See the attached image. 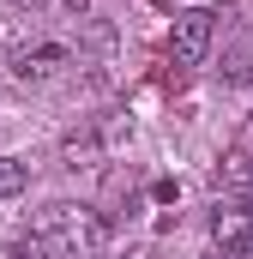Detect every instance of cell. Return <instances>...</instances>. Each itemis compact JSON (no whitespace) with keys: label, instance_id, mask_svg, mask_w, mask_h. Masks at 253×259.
Masks as SVG:
<instances>
[{"label":"cell","instance_id":"obj_6","mask_svg":"<svg viewBox=\"0 0 253 259\" xmlns=\"http://www.w3.org/2000/svg\"><path fill=\"white\" fill-rule=\"evenodd\" d=\"M24 187H30V163L24 157H0V199L24 193Z\"/></svg>","mask_w":253,"mask_h":259},{"label":"cell","instance_id":"obj_4","mask_svg":"<svg viewBox=\"0 0 253 259\" xmlns=\"http://www.w3.org/2000/svg\"><path fill=\"white\" fill-rule=\"evenodd\" d=\"M72 55H66V42H36V49H18L12 55V78L18 84H49V78H61Z\"/></svg>","mask_w":253,"mask_h":259},{"label":"cell","instance_id":"obj_1","mask_svg":"<svg viewBox=\"0 0 253 259\" xmlns=\"http://www.w3.org/2000/svg\"><path fill=\"white\" fill-rule=\"evenodd\" d=\"M36 247L49 259H97L109 247V223L91 211V205H49L36 217Z\"/></svg>","mask_w":253,"mask_h":259},{"label":"cell","instance_id":"obj_2","mask_svg":"<svg viewBox=\"0 0 253 259\" xmlns=\"http://www.w3.org/2000/svg\"><path fill=\"white\" fill-rule=\"evenodd\" d=\"M211 241H217L223 253L247 259V247H253V199H217V211H211Z\"/></svg>","mask_w":253,"mask_h":259},{"label":"cell","instance_id":"obj_5","mask_svg":"<svg viewBox=\"0 0 253 259\" xmlns=\"http://www.w3.org/2000/svg\"><path fill=\"white\" fill-rule=\"evenodd\" d=\"M211 187H217V199H253V157L247 151H229V157L217 163Z\"/></svg>","mask_w":253,"mask_h":259},{"label":"cell","instance_id":"obj_9","mask_svg":"<svg viewBox=\"0 0 253 259\" xmlns=\"http://www.w3.org/2000/svg\"><path fill=\"white\" fill-rule=\"evenodd\" d=\"M12 6H18V12H24V6H43V0H12Z\"/></svg>","mask_w":253,"mask_h":259},{"label":"cell","instance_id":"obj_3","mask_svg":"<svg viewBox=\"0 0 253 259\" xmlns=\"http://www.w3.org/2000/svg\"><path fill=\"white\" fill-rule=\"evenodd\" d=\"M211 36H217V24H211V12H181L175 18V30H169V61L175 66H199L211 55Z\"/></svg>","mask_w":253,"mask_h":259},{"label":"cell","instance_id":"obj_7","mask_svg":"<svg viewBox=\"0 0 253 259\" xmlns=\"http://www.w3.org/2000/svg\"><path fill=\"white\" fill-rule=\"evenodd\" d=\"M61 151H66V163H72V169H78V163H91V157H97V133H72Z\"/></svg>","mask_w":253,"mask_h":259},{"label":"cell","instance_id":"obj_10","mask_svg":"<svg viewBox=\"0 0 253 259\" xmlns=\"http://www.w3.org/2000/svg\"><path fill=\"white\" fill-rule=\"evenodd\" d=\"M211 259H241V253H223V247H217V253H211Z\"/></svg>","mask_w":253,"mask_h":259},{"label":"cell","instance_id":"obj_12","mask_svg":"<svg viewBox=\"0 0 253 259\" xmlns=\"http://www.w3.org/2000/svg\"><path fill=\"white\" fill-rule=\"evenodd\" d=\"M247 259H253V247H247Z\"/></svg>","mask_w":253,"mask_h":259},{"label":"cell","instance_id":"obj_8","mask_svg":"<svg viewBox=\"0 0 253 259\" xmlns=\"http://www.w3.org/2000/svg\"><path fill=\"white\" fill-rule=\"evenodd\" d=\"M66 12H72V18H85V12H91V0H66Z\"/></svg>","mask_w":253,"mask_h":259},{"label":"cell","instance_id":"obj_11","mask_svg":"<svg viewBox=\"0 0 253 259\" xmlns=\"http://www.w3.org/2000/svg\"><path fill=\"white\" fill-rule=\"evenodd\" d=\"M126 259H151V253H145V247H139V253H126Z\"/></svg>","mask_w":253,"mask_h":259}]
</instances>
